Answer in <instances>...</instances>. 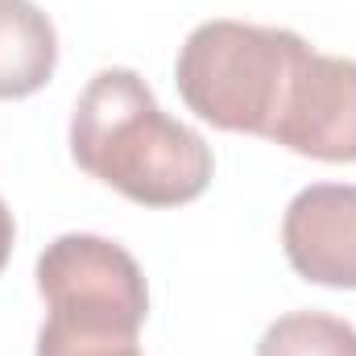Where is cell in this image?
I'll return each instance as SVG.
<instances>
[{"mask_svg":"<svg viewBox=\"0 0 356 356\" xmlns=\"http://www.w3.org/2000/svg\"><path fill=\"white\" fill-rule=\"evenodd\" d=\"M269 141L315 162H356V58L311 50Z\"/></svg>","mask_w":356,"mask_h":356,"instance_id":"4","label":"cell"},{"mask_svg":"<svg viewBox=\"0 0 356 356\" xmlns=\"http://www.w3.org/2000/svg\"><path fill=\"white\" fill-rule=\"evenodd\" d=\"M257 356H356V327L323 311H290L266 327Z\"/></svg>","mask_w":356,"mask_h":356,"instance_id":"7","label":"cell"},{"mask_svg":"<svg viewBox=\"0 0 356 356\" xmlns=\"http://www.w3.org/2000/svg\"><path fill=\"white\" fill-rule=\"evenodd\" d=\"M311 46L294 29L249 21H203L186 33L175 63L182 104L224 133H273L294 75Z\"/></svg>","mask_w":356,"mask_h":356,"instance_id":"2","label":"cell"},{"mask_svg":"<svg viewBox=\"0 0 356 356\" xmlns=\"http://www.w3.org/2000/svg\"><path fill=\"white\" fill-rule=\"evenodd\" d=\"M71 158L141 207H182L211 182V145L166 116L129 67L91 75L71 112Z\"/></svg>","mask_w":356,"mask_h":356,"instance_id":"1","label":"cell"},{"mask_svg":"<svg viewBox=\"0 0 356 356\" xmlns=\"http://www.w3.org/2000/svg\"><path fill=\"white\" fill-rule=\"evenodd\" d=\"M38 294L50 332L71 336H133L149 315L145 273L116 241L67 232L38 257Z\"/></svg>","mask_w":356,"mask_h":356,"instance_id":"3","label":"cell"},{"mask_svg":"<svg viewBox=\"0 0 356 356\" xmlns=\"http://www.w3.org/2000/svg\"><path fill=\"white\" fill-rule=\"evenodd\" d=\"M13 236H17V224H13V211H8V203L0 199V269L8 266V253H13Z\"/></svg>","mask_w":356,"mask_h":356,"instance_id":"9","label":"cell"},{"mask_svg":"<svg viewBox=\"0 0 356 356\" xmlns=\"http://www.w3.org/2000/svg\"><path fill=\"white\" fill-rule=\"evenodd\" d=\"M38 356H141L133 336H71V332H38Z\"/></svg>","mask_w":356,"mask_h":356,"instance_id":"8","label":"cell"},{"mask_svg":"<svg viewBox=\"0 0 356 356\" xmlns=\"http://www.w3.org/2000/svg\"><path fill=\"white\" fill-rule=\"evenodd\" d=\"M58 33L33 0H0V99H25L50 83Z\"/></svg>","mask_w":356,"mask_h":356,"instance_id":"6","label":"cell"},{"mask_svg":"<svg viewBox=\"0 0 356 356\" xmlns=\"http://www.w3.org/2000/svg\"><path fill=\"white\" fill-rule=\"evenodd\" d=\"M282 249L298 277L356 290V182L302 186L282 216Z\"/></svg>","mask_w":356,"mask_h":356,"instance_id":"5","label":"cell"}]
</instances>
